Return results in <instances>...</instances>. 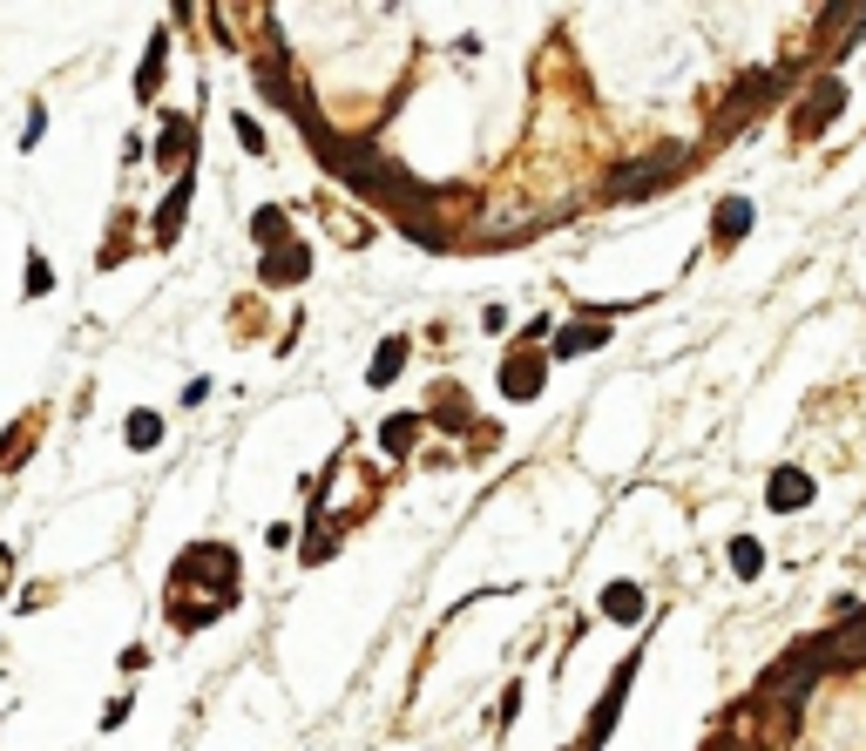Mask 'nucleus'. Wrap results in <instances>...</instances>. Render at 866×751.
Returning a JSON list of instances; mask_svg holds the SVG:
<instances>
[{
    "label": "nucleus",
    "mask_w": 866,
    "mask_h": 751,
    "mask_svg": "<svg viewBox=\"0 0 866 751\" xmlns=\"http://www.w3.org/2000/svg\"><path fill=\"white\" fill-rule=\"evenodd\" d=\"M677 163H671V156H657V163H629V170H616L609 177V196H650L663 177H671Z\"/></svg>",
    "instance_id": "1"
},
{
    "label": "nucleus",
    "mask_w": 866,
    "mask_h": 751,
    "mask_svg": "<svg viewBox=\"0 0 866 751\" xmlns=\"http://www.w3.org/2000/svg\"><path fill=\"white\" fill-rule=\"evenodd\" d=\"M501 392H508V400H535V392H542V360H535V352H515V360L501 366Z\"/></svg>",
    "instance_id": "2"
},
{
    "label": "nucleus",
    "mask_w": 866,
    "mask_h": 751,
    "mask_svg": "<svg viewBox=\"0 0 866 751\" xmlns=\"http://www.w3.org/2000/svg\"><path fill=\"white\" fill-rule=\"evenodd\" d=\"M833 109H846V89L840 82H819V95L799 109V136H819L825 129V115H833Z\"/></svg>",
    "instance_id": "3"
},
{
    "label": "nucleus",
    "mask_w": 866,
    "mask_h": 751,
    "mask_svg": "<svg viewBox=\"0 0 866 751\" xmlns=\"http://www.w3.org/2000/svg\"><path fill=\"white\" fill-rule=\"evenodd\" d=\"M744 230H752V204H744V196H725V204H718V224H711V237H718V244H738Z\"/></svg>",
    "instance_id": "4"
},
{
    "label": "nucleus",
    "mask_w": 866,
    "mask_h": 751,
    "mask_svg": "<svg viewBox=\"0 0 866 751\" xmlns=\"http://www.w3.org/2000/svg\"><path fill=\"white\" fill-rule=\"evenodd\" d=\"M765 501H772V508H806V501H812V481H806V474H785V467H778L772 488H765Z\"/></svg>",
    "instance_id": "5"
},
{
    "label": "nucleus",
    "mask_w": 866,
    "mask_h": 751,
    "mask_svg": "<svg viewBox=\"0 0 866 751\" xmlns=\"http://www.w3.org/2000/svg\"><path fill=\"white\" fill-rule=\"evenodd\" d=\"M603 610H609L616 623H637V616H643V589H637V582H609V589H603Z\"/></svg>",
    "instance_id": "6"
},
{
    "label": "nucleus",
    "mask_w": 866,
    "mask_h": 751,
    "mask_svg": "<svg viewBox=\"0 0 866 751\" xmlns=\"http://www.w3.org/2000/svg\"><path fill=\"white\" fill-rule=\"evenodd\" d=\"M609 332L603 326H562V339H556V360H576V352H596Z\"/></svg>",
    "instance_id": "7"
},
{
    "label": "nucleus",
    "mask_w": 866,
    "mask_h": 751,
    "mask_svg": "<svg viewBox=\"0 0 866 751\" xmlns=\"http://www.w3.org/2000/svg\"><path fill=\"white\" fill-rule=\"evenodd\" d=\"M305 271H311L305 251H278V258H264V285H292V278H305Z\"/></svg>",
    "instance_id": "8"
},
{
    "label": "nucleus",
    "mask_w": 866,
    "mask_h": 751,
    "mask_svg": "<svg viewBox=\"0 0 866 751\" xmlns=\"http://www.w3.org/2000/svg\"><path fill=\"white\" fill-rule=\"evenodd\" d=\"M183 204H190V177L170 190V204H163V217H156V237H163V244H170V237H176V224H183Z\"/></svg>",
    "instance_id": "9"
},
{
    "label": "nucleus",
    "mask_w": 866,
    "mask_h": 751,
    "mask_svg": "<svg viewBox=\"0 0 866 751\" xmlns=\"http://www.w3.org/2000/svg\"><path fill=\"white\" fill-rule=\"evenodd\" d=\"M400 360H407V339H386V345H379V360H373V386H386L392 373H400Z\"/></svg>",
    "instance_id": "10"
},
{
    "label": "nucleus",
    "mask_w": 866,
    "mask_h": 751,
    "mask_svg": "<svg viewBox=\"0 0 866 751\" xmlns=\"http://www.w3.org/2000/svg\"><path fill=\"white\" fill-rule=\"evenodd\" d=\"M156 441H163V420L136 413V420H129V447H156Z\"/></svg>",
    "instance_id": "11"
},
{
    "label": "nucleus",
    "mask_w": 866,
    "mask_h": 751,
    "mask_svg": "<svg viewBox=\"0 0 866 751\" xmlns=\"http://www.w3.org/2000/svg\"><path fill=\"white\" fill-rule=\"evenodd\" d=\"M731 562H738L744 576H759V562H765V548H759V542H744V535H738V542H731Z\"/></svg>",
    "instance_id": "12"
},
{
    "label": "nucleus",
    "mask_w": 866,
    "mask_h": 751,
    "mask_svg": "<svg viewBox=\"0 0 866 751\" xmlns=\"http://www.w3.org/2000/svg\"><path fill=\"white\" fill-rule=\"evenodd\" d=\"M413 433H420V420H392V426H386V454H407Z\"/></svg>",
    "instance_id": "13"
},
{
    "label": "nucleus",
    "mask_w": 866,
    "mask_h": 751,
    "mask_svg": "<svg viewBox=\"0 0 866 751\" xmlns=\"http://www.w3.org/2000/svg\"><path fill=\"white\" fill-rule=\"evenodd\" d=\"M238 143H244V149H264V129H258V123H244V115H238Z\"/></svg>",
    "instance_id": "14"
}]
</instances>
